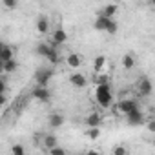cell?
I'll use <instances>...</instances> for the list:
<instances>
[{
  "label": "cell",
  "mask_w": 155,
  "mask_h": 155,
  "mask_svg": "<svg viewBox=\"0 0 155 155\" xmlns=\"http://www.w3.org/2000/svg\"><path fill=\"white\" fill-rule=\"evenodd\" d=\"M95 97L101 108H110L113 104V93H111V84H99L95 86Z\"/></svg>",
  "instance_id": "1"
},
{
  "label": "cell",
  "mask_w": 155,
  "mask_h": 155,
  "mask_svg": "<svg viewBox=\"0 0 155 155\" xmlns=\"http://www.w3.org/2000/svg\"><path fill=\"white\" fill-rule=\"evenodd\" d=\"M53 79V68H48V66H42L35 71V82L38 88H48L49 81Z\"/></svg>",
  "instance_id": "2"
},
{
  "label": "cell",
  "mask_w": 155,
  "mask_h": 155,
  "mask_svg": "<svg viewBox=\"0 0 155 155\" xmlns=\"http://www.w3.org/2000/svg\"><path fill=\"white\" fill-rule=\"evenodd\" d=\"M93 28L97 29V31H106V33H117V22L113 20V18H104V17H97L95 18V22H93Z\"/></svg>",
  "instance_id": "3"
},
{
  "label": "cell",
  "mask_w": 155,
  "mask_h": 155,
  "mask_svg": "<svg viewBox=\"0 0 155 155\" xmlns=\"http://www.w3.org/2000/svg\"><path fill=\"white\" fill-rule=\"evenodd\" d=\"M137 108H139V102H137L135 99H122V101L117 104V111L122 113L124 117H126L128 113H131L133 110H137Z\"/></svg>",
  "instance_id": "4"
},
{
  "label": "cell",
  "mask_w": 155,
  "mask_h": 155,
  "mask_svg": "<svg viewBox=\"0 0 155 155\" xmlns=\"http://www.w3.org/2000/svg\"><path fill=\"white\" fill-rule=\"evenodd\" d=\"M126 120H128L130 126H142L146 122V115H144V111L140 108H137V110H133L131 113L126 115Z\"/></svg>",
  "instance_id": "5"
},
{
  "label": "cell",
  "mask_w": 155,
  "mask_h": 155,
  "mask_svg": "<svg viewBox=\"0 0 155 155\" xmlns=\"http://www.w3.org/2000/svg\"><path fill=\"white\" fill-rule=\"evenodd\" d=\"M31 97L37 99V101L42 102V104H48V102L51 101V91H49L48 88H38V86H35L33 91H31Z\"/></svg>",
  "instance_id": "6"
},
{
  "label": "cell",
  "mask_w": 155,
  "mask_h": 155,
  "mask_svg": "<svg viewBox=\"0 0 155 155\" xmlns=\"http://www.w3.org/2000/svg\"><path fill=\"white\" fill-rule=\"evenodd\" d=\"M137 91H139L140 97H148L153 91V84H151V81L148 79V77H142V79L137 82Z\"/></svg>",
  "instance_id": "7"
},
{
  "label": "cell",
  "mask_w": 155,
  "mask_h": 155,
  "mask_svg": "<svg viewBox=\"0 0 155 155\" xmlns=\"http://www.w3.org/2000/svg\"><path fill=\"white\" fill-rule=\"evenodd\" d=\"M66 40H68V33H66V31H64L62 28H57V29L53 31V38H51V42H49V46L57 49V48H58L60 44H64Z\"/></svg>",
  "instance_id": "8"
},
{
  "label": "cell",
  "mask_w": 155,
  "mask_h": 155,
  "mask_svg": "<svg viewBox=\"0 0 155 155\" xmlns=\"http://www.w3.org/2000/svg\"><path fill=\"white\" fill-rule=\"evenodd\" d=\"M69 84H71V86H75V88H86L88 79H86L82 73H73V75L69 77Z\"/></svg>",
  "instance_id": "9"
},
{
  "label": "cell",
  "mask_w": 155,
  "mask_h": 155,
  "mask_svg": "<svg viewBox=\"0 0 155 155\" xmlns=\"http://www.w3.org/2000/svg\"><path fill=\"white\" fill-rule=\"evenodd\" d=\"M15 58V51L9 44H2V49H0V62H8Z\"/></svg>",
  "instance_id": "10"
},
{
  "label": "cell",
  "mask_w": 155,
  "mask_h": 155,
  "mask_svg": "<svg viewBox=\"0 0 155 155\" xmlns=\"http://www.w3.org/2000/svg\"><path fill=\"white\" fill-rule=\"evenodd\" d=\"M37 31L40 33V35H46L48 31H49V20H48V17L46 15H40L38 18H37Z\"/></svg>",
  "instance_id": "11"
},
{
  "label": "cell",
  "mask_w": 155,
  "mask_h": 155,
  "mask_svg": "<svg viewBox=\"0 0 155 155\" xmlns=\"http://www.w3.org/2000/svg\"><path fill=\"white\" fill-rule=\"evenodd\" d=\"M117 11H119V6L117 4H106L102 9H101V17H104V18H113V15H117Z\"/></svg>",
  "instance_id": "12"
},
{
  "label": "cell",
  "mask_w": 155,
  "mask_h": 155,
  "mask_svg": "<svg viewBox=\"0 0 155 155\" xmlns=\"http://www.w3.org/2000/svg\"><path fill=\"white\" fill-rule=\"evenodd\" d=\"M66 62H68L69 68L77 69V68H81V64H82V57H81L79 53H69V55L66 57Z\"/></svg>",
  "instance_id": "13"
},
{
  "label": "cell",
  "mask_w": 155,
  "mask_h": 155,
  "mask_svg": "<svg viewBox=\"0 0 155 155\" xmlns=\"http://www.w3.org/2000/svg\"><path fill=\"white\" fill-rule=\"evenodd\" d=\"M101 122H102V115L101 113H90L86 117V124L90 128H101Z\"/></svg>",
  "instance_id": "14"
},
{
  "label": "cell",
  "mask_w": 155,
  "mask_h": 155,
  "mask_svg": "<svg viewBox=\"0 0 155 155\" xmlns=\"http://www.w3.org/2000/svg\"><path fill=\"white\" fill-rule=\"evenodd\" d=\"M42 144H44V148L49 151V150H53L55 146H58V139H57V135H53V133H48V135H44V140H42Z\"/></svg>",
  "instance_id": "15"
},
{
  "label": "cell",
  "mask_w": 155,
  "mask_h": 155,
  "mask_svg": "<svg viewBox=\"0 0 155 155\" xmlns=\"http://www.w3.org/2000/svg\"><path fill=\"white\" fill-rule=\"evenodd\" d=\"M48 122H49V128H60L64 124V117L60 113H51Z\"/></svg>",
  "instance_id": "16"
},
{
  "label": "cell",
  "mask_w": 155,
  "mask_h": 155,
  "mask_svg": "<svg viewBox=\"0 0 155 155\" xmlns=\"http://www.w3.org/2000/svg\"><path fill=\"white\" fill-rule=\"evenodd\" d=\"M104 66H106V57H104V55H99V57L93 60V69H95V73H102Z\"/></svg>",
  "instance_id": "17"
},
{
  "label": "cell",
  "mask_w": 155,
  "mask_h": 155,
  "mask_svg": "<svg viewBox=\"0 0 155 155\" xmlns=\"http://www.w3.org/2000/svg\"><path fill=\"white\" fill-rule=\"evenodd\" d=\"M49 51H51V46H49V44H46V42H40V44L37 46V49H35V53H37V55H40V57H44V58L49 55Z\"/></svg>",
  "instance_id": "18"
},
{
  "label": "cell",
  "mask_w": 155,
  "mask_h": 155,
  "mask_svg": "<svg viewBox=\"0 0 155 155\" xmlns=\"http://www.w3.org/2000/svg\"><path fill=\"white\" fill-rule=\"evenodd\" d=\"M2 71L4 73H15L17 71V60H8V62H2Z\"/></svg>",
  "instance_id": "19"
},
{
  "label": "cell",
  "mask_w": 155,
  "mask_h": 155,
  "mask_svg": "<svg viewBox=\"0 0 155 155\" xmlns=\"http://www.w3.org/2000/svg\"><path fill=\"white\" fill-rule=\"evenodd\" d=\"M122 66L126 68V69H131L133 66H135V58H133V55H130V53H126V55H122Z\"/></svg>",
  "instance_id": "20"
},
{
  "label": "cell",
  "mask_w": 155,
  "mask_h": 155,
  "mask_svg": "<svg viewBox=\"0 0 155 155\" xmlns=\"http://www.w3.org/2000/svg\"><path fill=\"white\" fill-rule=\"evenodd\" d=\"M46 58H48L51 64H58V62H60V55H58V51H57L55 48H51V51H49V55H48Z\"/></svg>",
  "instance_id": "21"
},
{
  "label": "cell",
  "mask_w": 155,
  "mask_h": 155,
  "mask_svg": "<svg viewBox=\"0 0 155 155\" xmlns=\"http://www.w3.org/2000/svg\"><path fill=\"white\" fill-rule=\"evenodd\" d=\"M86 135H88L91 140H97V139L101 137V128H90V130L86 131Z\"/></svg>",
  "instance_id": "22"
},
{
  "label": "cell",
  "mask_w": 155,
  "mask_h": 155,
  "mask_svg": "<svg viewBox=\"0 0 155 155\" xmlns=\"http://www.w3.org/2000/svg\"><path fill=\"white\" fill-rule=\"evenodd\" d=\"M11 155H26V150L22 144H13L11 148Z\"/></svg>",
  "instance_id": "23"
},
{
  "label": "cell",
  "mask_w": 155,
  "mask_h": 155,
  "mask_svg": "<svg viewBox=\"0 0 155 155\" xmlns=\"http://www.w3.org/2000/svg\"><path fill=\"white\" fill-rule=\"evenodd\" d=\"M111 155H128V150H126V146L119 144V146H115V148H113Z\"/></svg>",
  "instance_id": "24"
},
{
  "label": "cell",
  "mask_w": 155,
  "mask_h": 155,
  "mask_svg": "<svg viewBox=\"0 0 155 155\" xmlns=\"http://www.w3.org/2000/svg\"><path fill=\"white\" fill-rule=\"evenodd\" d=\"M2 6H4L6 9H15V8L18 6V2H17V0H4Z\"/></svg>",
  "instance_id": "25"
},
{
  "label": "cell",
  "mask_w": 155,
  "mask_h": 155,
  "mask_svg": "<svg viewBox=\"0 0 155 155\" xmlns=\"http://www.w3.org/2000/svg\"><path fill=\"white\" fill-rule=\"evenodd\" d=\"M49 153H51V155H66V150L60 148V146H55L53 150H49Z\"/></svg>",
  "instance_id": "26"
},
{
  "label": "cell",
  "mask_w": 155,
  "mask_h": 155,
  "mask_svg": "<svg viewBox=\"0 0 155 155\" xmlns=\"http://www.w3.org/2000/svg\"><path fill=\"white\" fill-rule=\"evenodd\" d=\"M6 88H8V86H6V81L2 79V77H0V95H4V93H6Z\"/></svg>",
  "instance_id": "27"
},
{
  "label": "cell",
  "mask_w": 155,
  "mask_h": 155,
  "mask_svg": "<svg viewBox=\"0 0 155 155\" xmlns=\"http://www.w3.org/2000/svg\"><path fill=\"white\" fill-rule=\"evenodd\" d=\"M6 102H8V97H6V93H4V95H0V108H2Z\"/></svg>",
  "instance_id": "28"
},
{
  "label": "cell",
  "mask_w": 155,
  "mask_h": 155,
  "mask_svg": "<svg viewBox=\"0 0 155 155\" xmlns=\"http://www.w3.org/2000/svg\"><path fill=\"white\" fill-rule=\"evenodd\" d=\"M86 155H104V153H102V151H97V150H90Z\"/></svg>",
  "instance_id": "29"
},
{
  "label": "cell",
  "mask_w": 155,
  "mask_h": 155,
  "mask_svg": "<svg viewBox=\"0 0 155 155\" xmlns=\"http://www.w3.org/2000/svg\"><path fill=\"white\" fill-rule=\"evenodd\" d=\"M148 128H150V131H153V130H155V122H153V120H151V122H150V124H148Z\"/></svg>",
  "instance_id": "30"
},
{
  "label": "cell",
  "mask_w": 155,
  "mask_h": 155,
  "mask_svg": "<svg viewBox=\"0 0 155 155\" xmlns=\"http://www.w3.org/2000/svg\"><path fill=\"white\" fill-rule=\"evenodd\" d=\"M2 73H4V71H2V62H0V75H2Z\"/></svg>",
  "instance_id": "31"
},
{
  "label": "cell",
  "mask_w": 155,
  "mask_h": 155,
  "mask_svg": "<svg viewBox=\"0 0 155 155\" xmlns=\"http://www.w3.org/2000/svg\"><path fill=\"white\" fill-rule=\"evenodd\" d=\"M0 49H2V42H0Z\"/></svg>",
  "instance_id": "32"
}]
</instances>
